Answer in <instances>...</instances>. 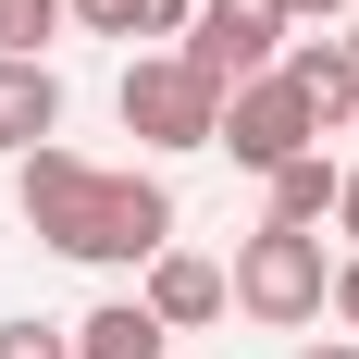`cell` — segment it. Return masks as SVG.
Listing matches in <instances>:
<instances>
[{"label": "cell", "mask_w": 359, "mask_h": 359, "mask_svg": "<svg viewBox=\"0 0 359 359\" xmlns=\"http://www.w3.org/2000/svg\"><path fill=\"white\" fill-rule=\"evenodd\" d=\"M236 310L248 323H273V334H310V323H334V248L323 236H285V223H260V236H236Z\"/></svg>", "instance_id": "6da1fadb"}, {"label": "cell", "mask_w": 359, "mask_h": 359, "mask_svg": "<svg viewBox=\"0 0 359 359\" xmlns=\"http://www.w3.org/2000/svg\"><path fill=\"white\" fill-rule=\"evenodd\" d=\"M111 111H124L137 149H211V137H223V87L186 62V50H137L124 87H111Z\"/></svg>", "instance_id": "7a4b0ae2"}, {"label": "cell", "mask_w": 359, "mask_h": 359, "mask_svg": "<svg viewBox=\"0 0 359 359\" xmlns=\"http://www.w3.org/2000/svg\"><path fill=\"white\" fill-rule=\"evenodd\" d=\"M211 149L236 161V174H260V186H273L285 161H310V149H323V111L297 100V74L273 62V74H248V87L223 100V137H211Z\"/></svg>", "instance_id": "3957f363"}, {"label": "cell", "mask_w": 359, "mask_h": 359, "mask_svg": "<svg viewBox=\"0 0 359 359\" xmlns=\"http://www.w3.org/2000/svg\"><path fill=\"white\" fill-rule=\"evenodd\" d=\"M285 25H297L285 0H198V25H186L174 50H186V62H198V74H211L223 100H236L248 74H273V62H285V50H297Z\"/></svg>", "instance_id": "277c9868"}, {"label": "cell", "mask_w": 359, "mask_h": 359, "mask_svg": "<svg viewBox=\"0 0 359 359\" xmlns=\"http://www.w3.org/2000/svg\"><path fill=\"white\" fill-rule=\"evenodd\" d=\"M174 248V186L161 174H100V211H87V248L100 273H149V260Z\"/></svg>", "instance_id": "5b68a950"}, {"label": "cell", "mask_w": 359, "mask_h": 359, "mask_svg": "<svg viewBox=\"0 0 359 359\" xmlns=\"http://www.w3.org/2000/svg\"><path fill=\"white\" fill-rule=\"evenodd\" d=\"M13 211H25V236L37 248H87V211H100V161H74L62 137L50 149H25V161H13Z\"/></svg>", "instance_id": "8992f818"}, {"label": "cell", "mask_w": 359, "mask_h": 359, "mask_svg": "<svg viewBox=\"0 0 359 359\" xmlns=\"http://www.w3.org/2000/svg\"><path fill=\"white\" fill-rule=\"evenodd\" d=\"M137 297H149V323L161 334H198V323H223V310H236V273H223V260H198V248H161L137 273Z\"/></svg>", "instance_id": "52a82bcc"}, {"label": "cell", "mask_w": 359, "mask_h": 359, "mask_svg": "<svg viewBox=\"0 0 359 359\" xmlns=\"http://www.w3.org/2000/svg\"><path fill=\"white\" fill-rule=\"evenodd\" d=\"M50 137H62V74L50 62H0V161H25Z\"/></svg>", "instance_id": "ba28073f"}, {"label": "cell", "mask_w": 359, "mask_h": 359, "mask_svg": "<svg viewBox=\"0 0 359 359\" xmlns=\"http://www.w3.org/2000/svg\"><path fill=\"white\" fill-rule=\"evenodd\" d=\"M260 198H273L260 223H285V236H323V223H334V198H347V174H334V149H310V161H285Z\"/></svg>", "instance_id": "9c48e42d"}, {"label": "cell", "mask_w": 359, "mask_h": 359, "mask_svg": "<svg viewBox=\"0 0 359 359\" xmlns=\"http://www.w3.org/2000/svg\"><path fill=\"white\" fill-rule=\"evenodd\" d=\"M285 74H297V100L323 111V137H347V111H359V74H347V50H334V37H297V50H285Z\"/></svg>", "instance_id": "30bf717a"}, {"label": "cell", "mask_w": 359, "mask_h": 359, "mask_svg": "<svg viewBox=\"0 0 359 359\" xmlns=\"http://www.w3.org/2000/svg\"><path fill=\"white\" fill-rule=\"evenodd\" d=\"M174 334L149 323V297H100L87 323H74V359H161Z\"/></svg>", "instance_id": "8fae6325"}, {"label": "cell", "mask_w": 359, "mask_h": 359, "mask_svg": "<svg viewBox=\"0 0 359 359\" xmlns=\"http://www.w3.org/2000/svg\"><path fill=\"white\" fill-rule=\"evenodd\" d=\"M74 25L87 37H161V50H174V37L198 25V0H74Z\"/></svg>", "instance_id": "7c38bea8"}, {"label": "cell", "mask_w": 359, "mask_h": 359, "mask_svg": "<svg viewBox=\"0 0 359 359\" xmlns=\"http://www.w3.org/2000/svg\"><path fill=\"white\" fill-rule=\"evenodd\" d=\"M62 25H74V0H0V62H50Z\"/></svg>", "instance_id": "4fadbf2b"}, {"label": "cell", "mask_w": 359, "mask_h": 359, "mask_svg": "<svg viewBox=\"0 0 359 359\" xmlns=\"http://www.w3.org/2000/svg\"><path fill=\"white\" fill-rule=\"evenodd\" d=\"M0 359H74V323H0Z\"/></svg>", "instance_id": "5bb4252c"}, {"label": "cell", "mask_w": 359, "mask_h": 359, "mask_svg": "<svg viewBox=\"0 0 359 359\" xmlns=\"http://www.w3.org/2000/svg\"><path fill=\"white\" fill-rule=\"evenodd\" d=\"M334 334H359V248L334 260Z\"/></svg>", "instance_id": "9a60e30c"}, {"label": "cell", "mask_w": 359, "mask_h": 359, "mask_svg": "<svg viewBox=\"0 0 359 359\" xmlns=\"http://www.w3.org/2000/svg\"><path fill=\"white\" fill-rule=\"evenodd\" d=\"M285 13H297V25H347L359 0H285Z\"/></svg>", "instance_id": "2e32d148"}, {"label": "cell", "mask_w": 359, "mask_h": 359, "mask_svg": "<svg viewBox=\"0 0 359 359\" xmlns=\"http://www.w3.org/2000/svg\"><path fill=\"white\" fill-rule=\"evenodd\" d=\"M334 236L359 248V161H347V198H334Z\"/></svg>", "instance_id": "e0dca14e"}, {"label": "cell", "mask_w": 359, "mask_h": 359, "mask_svg": "<svg viewBox=\"0 0 359 359\" xmlns=\"http://www.w3.org/2000/svg\"><path fill=\"white\" fill-rule=\"evenodd\" d=\"M297 359H359V334H310V347H297Z\"/></svg>", "instance_id": "ac0fdd59"}, {"label": "cell", "mask_w": 359, "mask_h": 359, "mask_svg": "<svg viewBox=\"0 0 359 359\" xmlns=\"http://www.w3.org/2000/svg\"><path fill=\"white\" fill-rule=\"evenodd\" d=\"M334 50H347V74H359V13H347V37H334Z\"/></svg>", "instance_id": "d6986e66"}, {"label": "cell", "mask_w": 359, "mask_h": 359, "mask_svg": "<svg viewBox=\"0 0 359 359\" xmlns=\"http://www.w3.org/2000/svg\"><path fill=\"white\" fill-rule=\"evenodd\" d=\"M347 137H359V111H347Z\"/></svg>", "instance_id": "ffe728a7"}]
</instances>
